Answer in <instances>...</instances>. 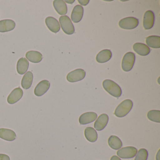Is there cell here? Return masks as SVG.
Wrapping results in <instances>:
<instances>
[{
  "instance_id": "4",
  "label": "cell",
  "mask_w": 160,
  "mask_h": 160,
  "mask_svg": "<svg viewBox=\"0 0 160 160\" xmlns=\"http://www.w3.org/2000/svg\"><path fill=\"white\" fill-rule=\"evenodd\" d=\"M59 22L62 29L64 33L68 35H71L74 33V27L69 17L67 16L60 17Z\"/></svg>"
},
{
  "instance_id": "26",
  "label": "cell",
  "mask_w": 160,
  "mask_h": 160,
  "mask_svg": "<svg viewBox=\"0 0 160 160\" xmlns=\"http://www.w3.org/2000/svg\"><path fill=\"white\" fill-rule=\"evenodd\" d=\"M148 119L153 122H160V111L158 110H151L147 114Z\"/></svg>"
},
{
  "instance_id": "11",
  "label": "cell",
  "mask_w": 160,
  "mask_h": 160,
  "mask_svg": "<svg viewBox=\"0 0 160 160\" xmlns=\"http://www.w3.org/2000/svg\"><path fill=\"white\" fill-rule=\"evenodd\" d=\"M97 118V115L95 112H86L81 115L79 117V123L81 125L88 124L93 122Z\"/></svg>"
},
{
  "instance_id": "17",
  "label": "cell",
  "mask_w": 160,
  "mask_h": 160,
  "mask_svg": "<svg viewBox=\"0 0 160 160\" xmlns=\"http://www.w3.org/2000/svg\"><path fill=\"white\" fill-rule=\"evenodd\" d=\"M0 138L8 141H12L16 138V134L12 130L6 128L0 129Z\"/></svg>"
},
{
  "instance_id": "30",
  "label": "cell",
  "mask_w": 160,
  "mask_h": 160,
  "mask_svg": "<svg viewBox=\"0 0 160 160\" xmlns=\"http://www.w3.org/2000/svg\"><path fill=\"white\" fill-rule=\"evenodd\" d=\"M110 160H121L119 157L118 156H116V155H114V156L111 157Z\"/></svg>"
},
{
  "instance_id": "1",
  "label": "cell",
  "mask_w": 160,
  "mask_h": 160,
  "mask_svg": "<svg viewBox=\"0 0 160 160\" xmlns=\"http://www.w3.org/2000/svg\"><path fill=\"white\" fill-rule=\"evenodd\" d=\"M102 86L106 91L116 98H119L122 95V89L114 81L110 79H106L102 83Z\"/></svg>"
},
{
  "instance_id": "24",
  "label": "cell",
  "mask_w": 160,
  "mask_h": 160,
  "mask_svg": "<svg viewBox=\"0 0 160 160\" xmlns=\"http://www.w3.org/2000/svg\"><path fill=\"white\" fill-rule=\"evenodd\" d=\"M108 144L111 148L119 150L122 147V143L121 139L116 136L112 135L108 139Z\"/></svg>"
},
{
  "instance_id": "19",
  "label": "cell",
  "mask_w": 160,
  "mask_h": 160,
  "mask_svg": "<svg viewBox=\"0 0 160 160\" xmlns=\"http://www.w3.org/2000/svg\"><path fill=\"white\" fill-rule=\"evenodd\" d=\"M111 57V51L109 49H104L97 54L96 57V61L99 63H104L108 61Z\"/></svg>"
},
{
  "instance_id": "23",
  "label": "cell",
  "mask_w": 160,
  "mask_h": 160,
  "mask_svg": "<svg viewBox=\"0 0 160 160\" xmlns=\"http://www.w3.org/2000/svg\"><path fill=\"white\" fill-rule=\"evenodd\" d=\"M84 134L87 140L92 143L95 142L98 138L97 132L92 127H87L85 129Z\"/></svg>"
},
{
  "instance_id": "25",
  "label": "cell",
  "mask_w": 160,
  "mask_h": 160,
  "mask_svg": "<svg viewBox=\"0 0 160 160\" xmlns=\"http://www.w3.org/2000/svg\"><path fill=\"white\" fill-rule=\"evenodd\" d=\"M146 42L148 46L152 48H160V36H148L146 38Z\"/></svg>"
},
{
  "instance_id": "22",
  "label": "cell",
  "mask_w": 160,
  "mask_h": 160,
  "mask_svg": "<svg viewBox=\"0 0 160 160\" xmlns=\"http://www.w3.org/2000/svg\"><path fill=\"white\" fill-rule=\"evenodd\" d=\"M33 74L32 72H27L22 78L21 81V86L25 89H28L31 87L33 81Z\"/></svg>"
},
{
  "instance_id": "2",
  "label": "cell",
  "mask_w": 160,
  "mask_h": 160,
  "mask_svg": "<svg viewBox=\"0 0 160 160\" xmlns=\"http://www.w3.org/2000/svg\"><path fill=\"white\" fill-rule=\"evenodd\" d=\"M133 102L131 100L126 99L122 101L115 109L114 114L118 118H122L126 116L132 110Z\"/></svg>"
},
{
  "instance_id": "15",
  "label": "cell",
  "mask_w": 160,
  "mask_h": 160,
  "mask_svg": "<svg viewBox=\"0 0 160 160\" xmlns=\"http://www.w3.org/2000/svg\"><path fill=\"white\" fill-rule=\"evenodd\" d=\"M16 23L11 19L0 21V32H6L13 30L15 28Z\"/></svg>"
},
{
  "instance_id": "10",
  "label": "cell",
  "mask_w": 160,
  "mask_h": 160,
  "mask_svg": "<svg viewBox=\"0 0 160 160\" xmlns=\"http://www.w3.org/2000/svg\"><path fill=\"white\" fill-rule=\"evenodd\" d=\"M23 95V91L22 89L20 88H16L9 94L7 98V102L10 104H13L19 101Z\"/></svg>"
},
{
  "instance_id": "28",
  "label": "cell",
  "mask_w": 160,
  "mask_h": 160,
  "mask_svg": "<svg viewBox=\"0 0 160 160\" xmlns=\"http://www.w3.org/2000/svg\"><path fill=\"white\" fill-rule=\"evenodd\" d=\"M0 160H10V158L6 154L0 153Z\"/></svg>"
},
{
  "instance_id": "20",
  "label": "cell",
  "mask_w": 160,
  "mask_h": 160,
  "mask_svg": "<svg viewBox=\"0 0 160 160\" xmlns=\"http://www.w3.org/2000/svg\"><path fill=\"white\" fill-rule=\"evenodd\" d=\"M28 60L32 63H39L42 59V55L40 52L36 51H29L26 54Z\"/></svg>"
},
{
  "instance_id": "9",
  "label": "cell",
  "mask_w": 160,
  "mask_h": 160,
  "mask_svg": "<svg viewBox=\"0 0 160 160\" xmlns=\"http://www.w3.org/2000/svg\"><path fill=\"white\" fill-rule=\"evenodd\" d=\"M154 23V13L148 11L145 13L143 17V25L145 29L149 30L153 27Z\"/></svg>"
},
{
  "instance_id": "12",
  "label": "cell",
  "mask_w": 160,
  "mask_h": 160,
  "mask_svg": "<svg viewBox=\"0 0 160 160\" xmlns=\"http://www.w3.org/2000/svg\"><path fill=\"white\" fill-rule=\"evenodd\" d=\"M45 23L49 30L54 33H57L60 30V26L58 21L54 18L52 17L47 18L45 19Z\"/></svg>"
},
{
  "instance_id": "8",
  "label": "cell",
  "mask_w": 160,
  "mask_h": 160,
  "mask_svg": "<svg viewBox=\"0 0 160 160\" xmlns=\"http://www.w3.org/2000/svg\"><path fill=\"white\" fill-rule=\"evenodd\" d=\"M50 86L49 81L47 80H42L35 87L34 90V94L38 97L42 96L48 90Z\"/></svg>"
},
{
  "instance_id": "27",
  "label": "cell",
  "mask_w": 160,
  "mask_h": 160,
  "mask_svg": "<svg viewBox=\"0 0 160 160\" xmlns=\"http://www.w3.org/2000/svg\"><path fill=\"white\" fill-rule=\"evenodd\" d=\"M148 156V151L146 149H140L137 152L134 160H147Z\"/></svg>"
},
{
  "instance_id": "7",
  "label": "cell",
  "mask_w": 160,
  "mask_h": 160,
  "mask_svg": "<svg viewBox=\"0 0 160 160\" xmlns=\"http://www.w3.org/2000/svg\"><path fill=\"white\" fill-rule=\"evenodd\" d=\"M86 76V72L83 69H78L70 72L66 77L69 82L74 83L83 80Z\"/></svg>"
},
{
  "instance_id": "13",
  "label": "cell",
  "mask_w": 160,
  "mask_h": 160,
  "mask_svg": "<svg viewBox=\"0 0 160 160\" xmlns=\"http://www.w3.org/2000/svg\"><path fill=\"white\" fill-rule=\"evenodd\" d=\"M108 121V116L106 114H102L98 117L94 123V127L97 131L103 130L107 125Z\"/></svg>"
},
{
  "instance_id": "16",
  "label": "cell",
  "mask_w": 160,
  "mask_h": 160,
  "mask_svg": "<svg viewBox=\"0 0 160 160\" xmlns=\"http://www.w3.org/2000/svg\"><path fill=\"white\" fill-rule=\"evenodd\" d=\"M134 51L141 56H146L150 52L149 48L145 44L141 43H136L133 46Z\"/></svg>"
},
{
  "instance_id": "14",
  "label": "cell",
  "mask_w": 160,
  "mask_h": 160,
  "mask_svg": "<svg viewBox=\"0 0 160 160\" xmlns=\"http://www.w3.org/2000/svg\"><path fill=\"white\" fill-rule=\"evenodd\" d=\"M84 14V9L81 5H77L73 9L71 14V19L74 23H77L82 19Z\"/></svg>"
},
{
  "instance_id": "5",
  "label": "cell",
  "mask_w": 160,
  "mask_h": 160,
  "mask_svg": "<svg viewBox=\"0 0 160 160\" xmlns=\"http://www.w3.org/2000/svg\"><path fill=\"white\" fill-rule=\"evenodd\" d=\"M139 21L134 17H127L122 18L119 22V26L123 29L132 30L138 26Z\"/></svg>"
},
{
  "instance_id": "6",
  "label": "cell",
  "mask_w": 160,
  "mask_h": 160,
  "mask_svg": "<svg viewBox=\"0 0 160 160\" xmlns=\"http://www.w3.org/2000/svg\"><path fill=\"white\" fill-rule=\"evenodd\" d=\"M136 148L133 147H126L122 148L117 152V155L122 159H130L133 158L137 153Z\"/></svg>"
},
{
  "instance_id": "29",
  "label": "cell",
  "mask_w": 160,
  "mask_h": 160,
  "mask_svg": "<svg viewBox=\"0 0 160 160\" xmlns=\"http://www.w3.org/2000/svg\"><path fill=\"white\" fill-rule=\"evenodd\" d=\"M78 2L80 4L85 6V5H87L88 3V2H89V1H79H79H78Z\"/></svg>"
},
{
  "instance_id": "21",
  "label": "cell",
  "mask_w": 160,
  "mask_h": 160,
  "mask_svg": "<svg viewBox=\"0 0 160 160\" xmlns=\"http://www.w3.org/2000/svg\"><path fill=\"white\" fill-rule=\"evenodd\" d=\"M29 63L27 59L22 58L19 59L17 64V70L18 74L23 75L27 72L28 69Z\"/></svg>"
},
{
  "instance_id": "3",
  "label": "cell",
  "mask_w": 160,
  "mask_h": 160,
  "mask_svg": "<svg viewBox=\"0 0 160 160\" xmlns=\"http://www.w3.org/2000/svg\"><path fill=\"white\" fill-rule=\"evenodd\" d=\"M135 61V55L132 52H128L123 56L122 62V68L125 72H130L133 67Z\"/></svg>"
},
{
  "instance_id": "18",
  "label": "cell",
  "mask_w": 160,
  "mask_h": 160,
  "mask_svg": "<svg viewBox=\"0 0 160 160\" xmlns=\"http://www.w3.org/2000/svg\"><path fill=\"white\" fill-rule=\"evenodd\" d=\"M53 6L56 12L61 15L67 14V7L65 2L62 0H55L53 2Z\"/></svg>"
}]
</instances>
